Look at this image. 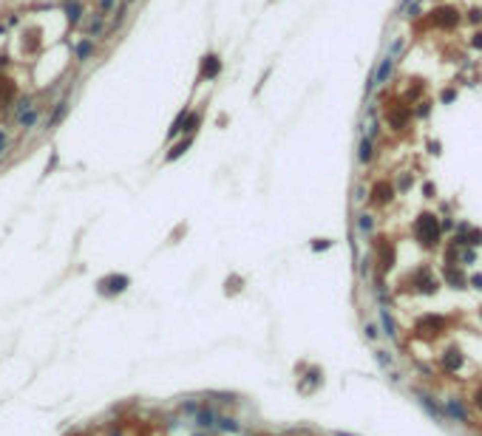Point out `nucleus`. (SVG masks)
<instances>
[{
	"instance_id": "nucleus-3",
	"label": "nucleus",
	"mask_w": 482,
	"mask_h": 436,
	"mask_svg": "<svg viewBox=\"0 0 482 436\" xmlns=\"http://www.w3.org/2000/svg\"><path fill=\"white\" fill-rule=\"evenodd\" d=\"M218 71H222L218 57H216V54H207V57L202 60V77L204 79H213V77H218Z\"/></svg>"
},
{
	"instance_id": "nucleus-9",
	"label": "nucleus",
	"mask_w": 482,
	"mask_h": 436,
	"mask_svg": "<svg viewBox=\"0 0 482 436\" xmlns=\"http://www.w3.org/2000/svg\"><path fill=\"white\" fill-rule=\"evenodd\" d=\"M443 365H446V368H460L462 357L457 354V351H448V354H443Z\"/></svg>"
},
{
	"instance_id": "nucleus-5",
	"label": "nucleus",
	"mask_w": 482,
	"mask_h": 436,
	"mask_svg": "<svg viewBox=\"0 0 482 436\" xmlns=\"http://www.w3.org/2000/svg\"><path fill=\"white\" fill-rule=\"evenodd\" d=\"M65 111H68V100H60V102H57V108H54V114H51V119H49V128H54L57 122H63Z\"/></svg>"
},
{
	"instance_id": "nucleus-1",
	"label": "nucleus",
	"mask_w": 482,
	"mask_h": 436,
	"mask_svg": "<svg viewBox=\"0 0 482 436\" xmlns=\"http://www.w3.org/2000/svg\"><path fill=\"white\" fill-rule=\"evenodd\" d=\"M417 235H420V241H423V244H437L440 227H437V221H434V215H420Z\"/></svg>"
},
{
	"instance_id": "nucleus-7",
	"label": "nucleus",
	"mask_w": 482,
	"mask_h": 436,
	"mask_svg": "<svg viewBox=\"0 0 482 436\" xmlns=\"http://www.w3.org/2000/svg\"><path fill=\"white\" fill-rule=\"evenodd\" d=\"M437 23L454 26V23H457V12H454V9H437Z\"/></svg>"
},
{
	"instance_id": "nucleus-16",
	"label": "nucleus",
	"mask_w": 482,
	"mask_h": 436,
	"mask_svg": "<svg viewBox=\"0 0 482 436\" xmlns=\"http://www.w3.org/2000/svg\"><path fill=\"white\" fill-rule=\"evenodd\" d=\"M374 199H380V201H386V199H389V187H386V184H380V187H374Z\"/></svg>"
},
{
	"instance_id": "nucleus-13",
	"label": "nucleus",
	"mask_w": 482,
	"mask_h": 436,
	"mask_svg": "<svg viewBox=\"0 0 482 436\" xmlns=\"http://www.w3.org/2000/svg\"><path fill=\"white\" fill-rule=\"evenodd\" d=\"M369 156H372V139H363V142H360V162H369Z\"/></svg>"
},
{
	"instance_id": "nucleus-19",
	"label": "nucleus",
	"mask_w": 482,
	"mask_h": 436,
	"mask_svg": "<svg viewBox=\"0 0 482 436\" xmlns=\"http://www.w3.org/2000/svg\"><path fill=\"white\" fill-rule=\"evenodd\" d=\"M360 227H363V229H372V218H369V215H363V218H360Z\"/></svg>"
},
{
	"instance_id": "nucleus-2",
	"label": "nucleus",
	"mask_w": 482,
	"mask_h": 436,
	"mask_svg": "<svg viewBox=\"0 0 482 436\" xmlns=\"http://www.w3.org/2000/svg\"><path fill=\"white\" fill-rule=\"evenodd\" d=\"M391 68H395V57H383L380 68H377V71H374V77H372V82H369V85H366V91L372 93V91H374V85H383V82H386V79H389Z\"/></svg>"
},
{
	"instance_id": "nucleus-8",
	"label": "nucleus",
	"mask_w": 482,
	"mask_h": 436,
	"mask_svg": "<svg viewBox=\"0 0 482 436\" xmlns=\"http://www.w3.org/2000/svg\"><path fill=\"white\" fill-rule=\"evenodd\" d=\"M79 12H82V6H79V3H68V6H65V17H68V23H71V26H77V23H79Z\"/></svg>"
},
{
	"instance_id": "nucleus-17",
	"label": "nucleus",
	"mask_w": 482,
	"mask_h": 436,
	"mask_svg": "<svg viewBox=\"0 0 482 436\" xmlns=\"http://www.w3.org/2000/svg\"><path fill=\"white\" fill-rule=\"evenodd\" d=\"M23 111H31V100H29V96L17 102V116H23Z\"/></svg>"
},
{
	"instance_id": "nucleus-6",
	"label": "nucleus",
	"mask_w": 482,
	"mask_h": 436,
	"mask_svg": "<svg viewBox=\"0 0 482 436\" xmlns=\"http://www.w3.org/2000/svg\"><path fill=\"white\" fill-rule=\"evenodd\" d=\"M417 400H420V405H423L425 411H428V414L434 416V419H443V414H440V408L431 402V397H425V394H417Z\"/></svg>"
},
{
	"instance_id": "nucleus-4",
	"label": "nucleus",
	"mask_w": 482,
	"mask_h": 436,
	"mask_svg": "<svg viewBox=\"0 0 482 436\" xmlns=\"http://www.w3.org/2000/svg\"><path fill=\"white\" fill-rule=\"evenodd\" d=\"M125 286H128L125 275H111V278L102 280V292H125Z\"/></svg>"
},
{
	"instance_id": "nucleus-15",
	"label": "nucleus",
	"mask_w": 482,
	"mask_h": 436,
	"mask_svg": "<svg viewBox=\"0 0 482 436\" xmlns=\"http://www.w3.org/2000/svg\"><path fill=\"white\" fill-rule=\"evenodd\" d=\"M34 122H37V111H29V114L20 116V125H23V128H31Z\"/></svg>"
},
{
	"instance_id": "nucleus-18",
	"label": "nucleus",
	"mask_w": 482,
	"mask_h": 436,
	"mask_svg": "<svg viewBox=\"0 0 482 436\" xmlns=\"http://www.w3.org/2000/svg\"><path fill=\"white\" fill-rule=\"evenodd\" d=\"M100 9H102V15H108L111 9H114V0H100Z\"/></svg>"
},
{
	"instance_id": "nucleus-11",
	"label": "nucleus",
	"mask_w": 482,
	"mask_h": 436,
	"mask_svg": "<svg viewBox=\"0 0 482 436\" xmlns=\"http://www.w3.org/2000/svg\"><path fill=\"white\" fill-rule=\"evenodd\" d=\"M187 148H190V136H187L185 142H179V144H176V148H173V151H170V153H167V162H173V159H179V156H182V153H185V151H187Z\"/></svg>"
},
{
	"instance_id": "nucleus-12",
	"label": "nucleus",
	"mask_w": 482,
	"mask_h": 436,
	"mask_svg": "<svg viewBox=\"0 0 482 436\" xmlns=\"http://www.w3.org/2000/svg\"><path fill=\"white\" fill-rule=\"evenodd\" d=\"M199 122H202V116H199V114H187L182 130H196V125H199Z\"/></svg>"
},
{
	"instance_id": "nucleus-20",
	"label": "nucleus",
	"mask_w": 482,
	"mask_h": 436,
	"mask_svg": "<svg viewBox=\"0 0 482 436\" xmlns=\"http://www.w3.org/2000/svg\"><path fill=\"white\" fill-rule=\"evenodd\" d=\"M6 144H9V139H6V133H3V130H0V153L6 151Z\"/></svg>"
},
{
	"instance_id": "nucleus-14",
	"label": "nucleus",
	"mask_w": 482,
	"mask_h": 436,
	"mask_svg": "<svg viewBox=\"0 0 482 436\" xmlns=\"http://www.w3.org/2000/svg\"><path fill=\"white\" fill-rule=\"evenodd\" d=\"M380 315H383V326H386V334H389V337H395L397 331H395V320L389 317V309H383Z\"/></svg>"
},
{
	"instance_id": "nucleus-23",
	"label": "nucleus",
	"mask_w": 482,
	"mask_h": 436,
	"mask_svg": "<svg viewBox=\"0 0 482 436\" xmlns=\"http://www.w3.org/2000/svg\"><path fill=\"white\" fill-rule=\"evenodd\" d=\"M474 283H476V286H479V289H482V275H474Z\"/></svg>"
},
{
	"instance_id": "nucleus-22",
	"label": "nucleus",
	"mask_w": 482,
	"mask_h": 436,
	"mask_svg": "<svg viewBox=\"0 0 482 436\" xmlns=\"http://www.w3.org/2000/svg\"><path fill=\"white\" fill-rule=\"evenodd\" d=\"M474 45H476V49H482V34H476V40H474Z\"/></svg>"
},
{
	"instance_id": "nucleus-24",
	"label": "nucleus",
	"mask_w": 482,
	"mask_h": 436,
	"mask_svg": "<svg viewBox=\"0 0 482 436\" xmlns=\"http://www.w3.org/2000/svg\"><path fill=\"white\" fill-rule=\"evenodd\" d=\"M476 400H479V408H482V391H479V394H476Z\"/></svg>"
},
{
	"instance_id": "nucleus-21",
	"label": "nucleus",
	"mask_w": 482,
	"mask_h": 436,
	"mask_svg": "<svg viewBox=\"0 0 482 436\" xmlns=\"http://www.w3.org/2000/svg\"><path fill=\"white\" fill-rule=\"evenodd\" d=\"M312 247H315V250H326V247H329V241H315Z\"/></svg>"
},
{
	"instance_id": "nucleus-10",
	"label": "nucleus",
	"mask_w": 482,
	"mask_h": 436,
	"mask_svg": "<svg viewBox=\"0 0 482 436\" xmlns=\"http://www.w3.org/2000/svg\"><path fill=\"white\" fill-rule=\"evenodd\" d=\"M91 51H94V40L88 37V40H82V43L77 45V57H79V60H88V54H91Z\"/></svg>"
}]
</instances>
